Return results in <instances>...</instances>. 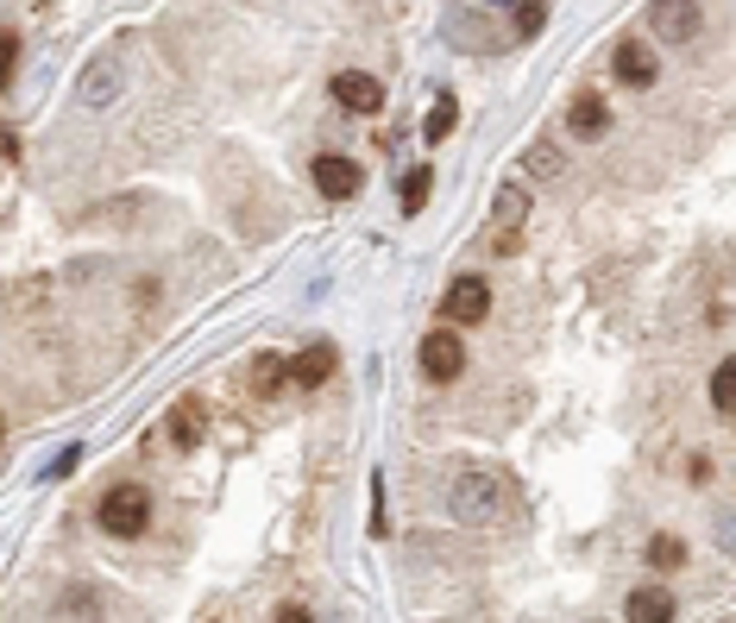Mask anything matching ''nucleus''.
<instances>
[{
    "mask_svg": "<svg viewBox=\"0 0 736 623\" xmlns=\"http://www.w3.org/2000/svg\"><path fill=\"white\" fill-rule=\"evenodd\" d=\"M447 504H453L460 523L484 529V523H498V517H504L510 498H504V479H498V472H460L453 491H447Z\"/></svg>",
    "mask_w": 736,
    "mask_h": 623,
    "instance_id": "f257e3e1",
    "label": "nucleus"
},
{
    "mask_svg": "<svg viewBox=\"0 0 736 623\" xmlns=\"http://www.w3.org/2000/svg\"><path fill=\"white\" fill-rule=\"evenodd\" d=\"M101 529L108 535H120V542H133V535H145V523H152V491L145 486H114L108 498H101Z\"/></svg>",
    "mask_w": 736,
    "mask_h": 623,
    "instance_id": "f03ea898",
    "label": "nucleus"
},
{
    "mask_svg": "<svg viewBox=\"0 0 736 623\" xmlns=\"http://www.w3.org/2000/svg\"><path fill=\"white\" fill-rule=\"evenodd\" d=\"M523 221H529V190H517V183H510V190L498 195L491 221H484V253H491V258H510L517 246H523Z\"/></svg>",
    "mask_w": 736,
    "mask_h": 623,
    "instance_id": "7ed1b4c3",
    "label": "nucleus"
},
{
    "mask_svg": "<svg viewBox=\"0 0 736 623\" xmlns=\"http://www.w3.org/2000/svg\"><path fill=\"white\" fill-rule=\"evenodd\" d=\"M441 315H447V328H472V321H484L491 315V284L484 277H453L447 284V296H441Z\"/></svg>",
    "mask_w": 736,
    "mask_h": 623,
    "instance_id": "20e7f679",
    "label": "nucleus"
},
{
    "mask_svg": "<svg viewBox=\"0 0 736 623\" xmlns=\"http://www.w3.org/2000/svg\"><path fill=\"white\" fill-rule=\"evenodd\" d=\"M309 176H315V190L328 195V202H347V195L366 190V171H359L352 157H340V152H315Z\"/></svg>",
    "mask_w": 736,
    "mask_h": 623,
    "instance_id": "39448f33",
    "label": "nucleus"
},
{
    "mask_svg": "<svg viewBox=\"0 0 736 623\" xmlns=\"http://www.w3.org/2000/svg\"><path fill=\"white\" fill-rule=\"evenodd\" d=\"M422 371L435 378V385H453L466 371V340L453 328H435V334H422Z\"/></svg>",
    "mask_w": 736,
    "mask_h": 623,
    "instance_id": "423d86ee",
    "label": "nucleus"
},
{
    "mask_svg": "<svg viewBox=\"0 0 736 623\" xmlns=\"http://www.w3.org/2000/svg\"><path fill=\"white\" fill-rule=\"evenodd\" d=\"M334 101H340L347 114H378V108H385V82L366 76V70H340V76H334Z\"/></svg>",
    "mask_w": 736,
    "mask_h": 623,
    "instance_id": "0eeeda50",
    "label": "nucleus"
},
{
    "mask_svg": "<svg viewBox=\"0 0 736 623\" xmlns=\"http://www.w3.org/2000/svg\"><path fill=\"white\" fill-rule=\"evenodd\" d=\"M566 133L573 139H604L611 133V108H604L599 89H580V95L566 101Z\"/></svg>",
    "mask_w": 736,
    "mask_h": 623,
    "instance_id": "6e6552de",
    "label": "nucleus"
},
{
    "mask_svg": "<svg viewBox=\"0 0 736 623\" xmlns=\"http://www.w3.org/2000/svg\"><path fill=\"white\" fill-rule=\"evenodd\" d=\"M202 435H208V404H202V397L190 390V397H183L171 416H164V441H171V448H195Z\"/></svg>",
    "mask_w": 736,
    "mask_h": 623,
    "instance_id": "1a4fd4ad",
    "label": "nucleus"
},
{
    "mask_svg": "<svg viewBox=\"0 0 736 623\" xmlns=\"http://www.w3.org/2000/svg\"><path fill=\"white\" fill-rule=\"evenodd\" d=\"M334 366H340V353L328 347V340H309V347L290 359V385L296 390H315V385H328L334 378Z\"/></svg>",
    "mask_w": 736,
    "mask_h": 623,
    "instance_id": "9d476101",
    "label": "nucleus"
},
{
    "mask_svg": "<svg viewBox=\"0 0 736 623\" xmlns=\"http://www.w3.org/2000/svg\"><path fill=\"white\" fill-rule=\"evenodd\" d=\"M611 63H617V76L630 82V89H655V76H661V58L642 39H617V58Z\"/></svg>",
    "mask_w": 736,
    "mask_h": 623,
    "instance_id": "9b49d317",
    "label": "nucleus"
},
{
    "mask_svg": "<svg viewBox=\"0 0 736 623\" xmlns=\"http://www.w3.org/2000/svg\"><path fill=\"white\" fill-rule=\"evenodd\" d=\"M491 25H498V13H484V7H453V13H447V32H453V44H472V51H498V44L484 39V32H491Z\"/></svg>",
    "mask_w": 736,
    "mask_h": 623,
    "instance_id": "f8f14e48",
    "label": "nucleus"
},
{
    "mask_svg": "<svg viewBox=\"0 0 736 623\" xmlns=\"http://www.w3.org/2000/svg\"><path fill=\"white\" fill-rule=\"evenodd\" d=\"M655 25H661V32H667L674 44H686V39H698V25H705V13H698V7H686V0H674V7L661 0V7H655Z\"/></svg>",
    "mask_w": 736,
    "mask_h": 623,
    "instance_id": "ddd939ff",
    "label": "nucleus"
},
{
    "mask_svg": "<svg viewBox=\"0 0 736 623\" xmlns=\"http://www.w3.org/2000/svg\"><path fill=\"white\" fill-rule=\"evenodd\" d=\"M630 623H674V592H655V585L630 592Z\"/></svg>",
    "mask_w": 736,
    "mask_h": 623,
    "instance_id": "4468645a",
    "label": "nucleus"
},
{
    "mask_svg": "<svg viewBox=\"0 0 736 623\" xmlns=\"http://www.w3.org/2000/svg\"><path fill=\"white\" fill-rule=\"evenodd\" d=\"M114 89H120V70L108 58L101 63H89V76H82V108H108L114 101Z\"/></svg>",
    "mask_w": 736,
    "mask_h": 623,
    "instance_id": "2eb2a0df",
    "label": "nucleus"
},
{
    "mask_svg": "<svg viewBox=\"0 0 736 623\" xmlns=\"http://www.w3.org/2000/svg\"><path fill=\"white\" fill-rule=\"evenodd\" d=\"M523 176H566V157H561V145H554V139H535V145H529L523 152Z\"/></svg>",
    "mask_w": 736,
    "mask_h": 623,
    "instance_id": "dca6fc26",
    "label": "nucleus"
},
{
    "mask_svg": "<svg viewBox=\"0 0 736 623\" xmlns=\"http://www.w3.org/2000/svg\"><path fill=\"white\" fill-rule=\"evenodd\" d=\"M284 378H290V359H277V353H258V359H253V390H258V397H272Z\"/></svg>",
    "mask_w": 736,
    "mask_h": 623,
    "instance_id": "f3484780",
    "label": "nucleus"
},
{
    "mask_svg": "<svg viewBox=\"0 0 736 623\" xmlns=\"http://www.w3.org/2000/svg\"><path fill=\"white\" fill-rule=\"evenodd\" d=\"M453 120H460V101H453V89H441V95H435V108H428L422 139H447V133H453Z\"/></svg>",
    "mask_w": 736,
    "mask_h": 623,
    "instance_id": "a211bd4d",
    "label": "nucleus"
},
{
    "mask_svg": "<svg viewBox=\"0 0 736 623\" xmlns=\"http://www.w3.org/2000/svg\"><path fill=\"white\" fill-rule=\"evenodd\" d=\"M712 409L736 416V359H717V371H712Z\"/></svg>",
    "mask_w": 736,
    "mask_h": 623,
    "instance_id": "6ab92c4d",
    "label": "nucleus"
},
{
    "mask_svg": "<svg viewBox=\"0 0 736 623\" xmlns=\"http://www.w3.org/2000/svg\"><path fill=\"white\" fill-rule=\"evenodd\" d=\"M95 617H101V604H95V592H82V585L70 592V611L58 604V623H95Z\"/></svg>",
    "mask_w": 736,
    "mask_h": 623,
    "instance_id": "aec40b11",
    "label": "nucleus"
},
{
    "mask_svg": "<svg viewBox=\"0 0 736 623\" xmlns=\"http://www.w3.org/2000/svg\"><path fill=\"white\" fill-rule=\"evenodd\" d=\"M542 25H548V7H542V0H523V7L510 13V32H523V39H535Z\"/></svg>",
    "mask_w": 736,
    "mask_h": 623,
    "instance_id": "412c9836",
    "label": "nucleus"
},
{
    "mask_svg": "<svg viewBox=\"0 0 736 623\" xmlns=\"http://www.w3.org/2000/svg\"><path fill=\"white\" fill-rule=\"evenodd\" d=\"M428 190H435V171H409L403 176V215H416V208H422Z\"/></svg>",
    "mask_w": 736,
    "mask_h": 623,
    "instance_id": "4be33fe9",
    "label": "nucleus"
},
{
    "mask_svg": "<svg viewBox=\"0 0 736 623\" xmlns=\"http://www.w3.org/2000/svg\"><path fill=\"white\" fill-rule=\"evenodd\" d=\"M648 561H655V566H679V561H686V542H679V535H655V542H648Z\"/></svg>",
    "mask_w": 736,
    "mask_h": 623,
    "instance_id": "5701e85b",
    "label": "nucleus"
},
{
    "mask_svg": "<svg viewBox=\"0 0 736 623\" xmlns=\"http://www.w3.org/2000/svg\"><path fill=\"white\" fill-rule=\"evenodd\" d=\"M0 63H7V82H13V63H20V32L13 25L0 32Z\"/></svg>",
    "mask_w": 736,
    "mask_h": 623,
    "instance_id": "b1692460",
    "label": "nucleus"
},
{
    "mask_svg": "<svg viewBox=\"0 0 736 623\" xmlns=\"http://www.w3.org/2000/svg\"><path fill=\"white\" fill-rule=\"evenodd\" d=\"M277 623H315V617L303 611V604H284V611H277Z\"/></svg>",
    "mask_w": 736,
    "mask_h": 623,
    "instance_id": "393cba45",
    "label": "nucleus"
}]
</instances>
